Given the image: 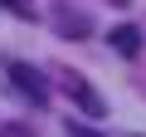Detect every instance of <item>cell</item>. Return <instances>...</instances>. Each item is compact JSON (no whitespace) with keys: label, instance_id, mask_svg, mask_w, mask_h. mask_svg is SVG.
<instances>
[{"label":"cell","instance_id":"obj_2","mask_svg":"<svg viewBox=\"0 0 146 137\" xmlns=\"http://www.w3.org/2000/svg\"><path fill=\"white\" fill-rule=\"evenodd\" d=\"M58 83H63V93H68L73 103H78V108H83L88 118H102V113H107V103L98 98V88H93L88 79H78L73 68H58Z\"/></svg>","mask_w":146,"mask_h":137},{"label":"cell","instance_id":"obj_5","mask_svg":"<svg viewBox=\"0 0 146 137\" xmlns=\"http://www.w3.org/2000/svg\"><path fill=\"white\" fill-rule=\"evenodd\" d=\"M68 137H107V132H98V127H88L78 118H68Z\"/></svg>","mask_w":146,"mask_h":137},{"label":"cell","instance_id":"obj_6","mask_svg":"<svg viewBox=\"0 0 146 137\" xmlns=\"http://www.w3.org/2000/svg\"><path fill=\"white\" fill-rule=\"evenodd\" d=\"M0 137H34L25 122H0Z\"/></svg>","mask_w":146,"mask_h":137},{"label":"cell","instance_id":"obj_1","mask_svg":"<svg viewBox=\"0 0 146 137\" xmlns=\"http://www.w3.org/2000/svg\"><path fill=\"white\" fill-rule=\"evenodd\" d=\"M5 79H10V88H20V93H25V103H29V108H44V103H49V83H44L39 68H29V64L10 59V64H5Z\"/></svg>","mask_w":146,"mask_h":137},{"label":"cell","instance_id":"obj_3","mask_svg":"<svg viewBox=\"0 0 146 137\" xmlns=\"http://www.w3.org/2000/svg\"><path fill=\"white\" fill-rule=\"evenodd\" d=\"M54 25H58V34L63 39H88V15H78V10H54Z\"/></svg>","mask_w":146,"mask_h":137},{"label":"cell","instance_id":"obj_4","mask_svg":"<svg viewBox=\"0 0 146 137\" xmlns=\"http://www.w3.org/2000/svg\"><path fill=\"white\" fill-rule=\"evenodd\" d=\"M112 49H117L122 59H136V54H141V30H136V25H117V30H112Z\"/></svg>","mask_w":146,"mask_h":137},{"label":"cell","instance_id":"obj_7","mask_svg":"<svg viewBox=\"0 0 146 137\" xmlns=\"http://www.w3.org/2000/svg\"><path fill=\"white\" fill-rule=\"evenodd\" d=\"M0 10H20V15H29V10L20 5V0H0Z\"/></svg>","mask_w":146,"mask_h":137}]
</instances>
